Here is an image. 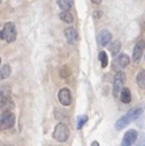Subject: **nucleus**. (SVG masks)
<instances>
[{
  "instance_id": "obj_2",
  "label": "nucleus",
  "mask_w": 145,
  "mask_h": 146,
  "mask_svg": "<svg viewBox=\"0 0 145 146\" xmlns=\"http://www.w3.org/2000/svg\"><path fill=\"white\" fill-rule=\"evenodd\" d=\"M53 138L59 143H65L67 141V139L70 138V129L67 125H65L64 122H59L53 132Z\"/></svg>"
},
{
  "instance_id": "obj_19",
  "label": "nucleus",
  "mask_w": 145,
  "mask_h": 146,
  "mask_svg": "<svg viewBox=\"0 0 145 146\" xmlns=\"http://www.w3.org/2000/svg\"><path fill=\"white\" fill-rule=\"evenodd\" d=\"M86 121H88V116H86V115H82V116H79V117H78V122H77V128L80 129L86 123Z\"/></svg>"
},
{
  "instance_id": "obj_13",
  "label": "nucleus",
  "mask_w": 145,
  "mask_h": 146,
  "mask_svg": "<svg viewBox=\"0 0 145 146\" xmlns=\"http://www.w3.org/2000/svg\"><path fill=\"white\" fill-rule=\"evenodd\" d=\"M120 100H121L122 103L125 104H128V103L132 101V95H131V90L128 88H124L121 94H120Z\"/></svg>"
},
{
  "instance_id": "obj_18",
  "label": "nucleus",
  "mask_w": 145,
  "mask_h": 146,
  "mask_svg": "<svg viewBox=\"0 0 145 146\" xmlns=\"http://www.w3.org/2000/svg\"><path fill=\"white\" fill-rule=\"evenodd\" d=\"M98 60L101 61V66L103 68H106L107 66H108V55H107V53L104 50H101L100 54H98Z\"/></svg>"
},
{
  "instance_id": "obj_12",
  "label": "nucleus",
  "mask_w": 145,
  "mask_h": 146,
  "mask_svg": "<svg viewBox=\"0 0 145 146\" xmlns=\"http://www.w3.org/2000/svg\"><path fill=\"white\" fill-rule=\"evenodd\" d=\"M120 49H121V42H120L119 40H115V41H113L110 42V44H109V50H110V54L113 56H115L120 53Z\"/></svg>"
},
{
  "instance_id": "obj_9",
  "label": "nucleus",
  "mask_w": 145,
  "mask_h": 146,
  "mask_svg": "<svg viewBox=\"0 0 145 146\" xmlns=\"http://www.w3.org/2000/svg\"><path fill=\"white\" fill-rule=\"evenodd\" d=\"M138 137V132L136 129H130L124 134L122 141H121V146H132L134 144V141L137 140Z\"/></svg>"
},
{
  "instance_id": "obj_3",
  "label": "nucleus",
  "mask_w": 145,
  "mask_h": 146,
  "mask_svg": "<svg viewBox=\"0 0 145 146\" xmlns=\"http://www.w3.org/2000/svg\"><path fill=\"white\" fill-rule=\"evenodd\" d=\"M1 38L5 40L7 43L15 42V40L17 38V29H16L15 23H12V22L5 23L3 31H1Z\"/></svg>"
},
{
  "instance_id": "obj_17",
  "label": "nucleus",
  "mask_w": 145,
  "mask_h": 146,
  "mask_svg": "<svg viewBox=\"0 0 145 146\" xmlns=\"http://www.w3.org/2000/svg\"><path fill=\"white\" fill-rule=\"evenodd\" d=\"M60 19H63L65 23H67V24H71L72 22H73V16H72V13L70 11H63L61 13H60Z\"/></svg>"
},
{
  "instance_id": "obj_1",
  "label": "nucleus",
  "mask_w": 145,
  "mask_h": 146,
  "mask_svg": "<svg viewBox=\"0 0 145 146\" xmlns=\"http://www.w3.org/2000/svg\"><path fill=\"white\" fill-rule=\"evenodd\" d=\"M142 114H143V108L142 107H134V108H132L131 110H128L127 113L124 115V116H121L115 122V129L116 131L124 129L125 127H127L131 122L136 121Z\"/></svg>"
},
{
  "instance_id": "obj_20",
  "label": "nucleus",
  "mask_w": 145,
  "mask_h": 146,
  "mask_svg": "<svg viewBox=\"0 0 145 146\" xmlns=\"http://www.w3.org/2000/svg\"><path fill=\"white\" fill-rule=\"evenodd\" d=\"M70 74H71V71L69 68V66H63V67L60 68V76L63 78H67V77H70Z\"/></svg>"
},
{
  "instance_id": "obj_21",
  "label": "nucleus",
  "mask_w": 145,
  "mask_h": 146,
  "mask_svg": "<svg viewBox=\"0 0 145 146\" xmlns=\"http://www.w3.org/2000/svg\"><path fill=\"white\" fill-rule=\"evenodd\" d=\"M100 16H102V12L101 11H98V10H96V11H94V17H100Z\"/></svg>"
},
{
  "instance_id": "obj_15",
  "label": "nucleus",
  "mask_w": 145,
  "mask_h": 146,
  "mask_svg": "<svg viewBox=\"0 0 145 146\" xmlns=\"http://www.w3.org/2000/svg\"><path fill=\"white\" fill-rule=\"evenodd\" d=\"M136 80H137L138 86L142 88V89H145V70H140L137 73Z\"/></svg>"
},
{
  "instance_id": "obj_22",
  "label": "nucleus",
  "mask_w": 145,
  "mask_h": 146,
  "mask_svg": "<svg viewBox=\"0 0 145 146\" xmlns=\"http://www.w3.org/2000/svg\"><path fill=\"white\" fill-rule=\"evenodd\" d=\"M92 1V4H95V5H100L102 1H103V0H91Z\"/></svg>"
},
{
  "instance_id": "obj_16",
  "label": "nucleus",
  "mask_w": 145,
  "mask_h": 146,
  "mask_svg": "<svg viewBox=\"0 0 145 146\" xmlns=\"http://www.w3.org/2000/svg\"><path fill=\"white\" fill-rule=\"evenodd\" d=\"M10 74H11V66L10 65H3L1 71H0V79L4 80V79L9 78Z\"/></svg>"
},
{
  "instance_id": "obj_11",
  "label": "nucleus",
  "mask_w": 145,
  "mask_h": 146,
  "mask_svg": "<svg viewBox=\"0 0 145 146\" xmlns=\"http://www.w3.org/2000/svg\"><path fill=\"white\" fill-rule=\"evenodd\" d=\"M64 34H65V37H66V40H67V42H69L70 44L76 43V42H77V40H78V34H77V31H76L74 28L67 27V28L64 30Z\"/></svg>"
},
{
  "instance_id": "obj_14",
  "label": "nucleus",
  "mask_w": 145,
  "mask_h": 146,
  "mask_svg": "<svg viewBox=\"0 0 145 146\" xmlns=\"http://www.w3.org/2000/svg\"><path fill=\"white\" fill-rule=\"evenodd\" d=\"M57 3L63 11H69L73 5V0H57Z\"/></svg>"
},
{
  "instance_id": "obj_4",
  "label": "nucleus",
  "mask_w": 145,
  "mask_h": 146,
  "mask_svg": "<svg viewBox=\"0 0 145 146\" xmlns=\"http://www.w3.org/2000/svg\"><path fill=\"white\" fill-rule=\"evenodd\" d=\"M130 56L127 55V54H120V55H118L115 59L113 60L112 62V70L115 71L116 73L118 72H121L124 68H126L127 66L130 65Z\"/></svg>"
},
{
  "instance_id": "obj_6",
  "label": "nucleus",
  "mask_w": 145,
  "mask_h": 146,
  "mask_svg": "<svg viewBox=\"0 0 145 146\" xmlns=\"http://www.w3.org/2000/svg\"><path fill=\"white\" fill-rule=\"evenodd\" d=\"M15 122H16V116L12 111L6 110L1 114V117H0V127H1L3 131L12 128V127L15 126Z\"/></svg>"
},
{
  "instance_id": "obj_7",
  "label": "nucleus",
  "mask_w": 145,
  "mask_h": 146,
  "mask_svg": "<svg viewBox=\"0 0 145 146\" xmlns=\"http://www.w3.org/2000/svg\"><path fill=\"white\" fill-rule=\"evenodd\" d=\"M144 49H145V40H138L133 48V53H132V61L134 64L140 61Z\"/></svg>"
},
{
  "instance_id": "obj_23",
  "label": "nucleus",
  "mask_w": 145,
  "mask_h": 146,
  "mask_svg": "<svg viewBox=\"0 0 145 146\" xmlns=\"http://www.w3.org/2000/svg\"><path fill=\"white\" fill-rule=\"evenodd\" d=\"M90 146H100V144L95 140V141H92V143H91V145H90Z\"/></svg>"
},
{
  "instance_id": "obj_10",
  "label": "nucleus",
  "mask_w": 145,
  "mask_h": 146,
  "mask_svg": "<svg viewBox=\"0 0 145 146\" xmlns=\"http://www.w3.org/2000/svg\"><path fill=\"white\" fill-rule=\"evenodd\" d=\"M110 40H112V34L107 29H102L97 35V42L100 47H106L110 42Z\"/></svg>"
},
{
  "instance_id": "obj_24",
  "label": "nucleus",
  "mask_w": 145,
  "mask_h": 146,
  "mask_svg": "<svg viewBox=\"0 0 145 146\" xmlns=\"http://www.w3.org/2000/svg\"><path fill=\"white\" fill-rule=\"evenodd\" d=\"M3 146H10V145H3Z\"/></svg>"
},
{
  "instance_id": "obj_5",
  "label": "nucleus",
  "mask_w": 145,
  "mask_h": 146,
  "mask_svg": "<svg viewBox=\"0 0 145 146\" xmlns=\"http://www.w3.org/2000/svg\"><path fill=\"white\" fill-rule=\"evenodd\" d=\"M126 82V74L121 71L118 72L114 77V84H113V95L114 97H119L124 89V84Z\"/></svg>"
},
{
  "instance_id": "obj_8",
  "label": "nucleus",
  "mask_w": 145,
  "mask_h": 146,
  "mask_svg": "<svg viewBox=\"0 0 145 146\" xmlns=\"http://www.w3.org/2000/svg\"><path fill=\"white\" fill-rule=\"evenodd\" d=\"M58 100L65 107L71 106V103H72V95H71L70 89H67V88L60 89L59 92H58Z\"/></svg>"
}]
</instances>
